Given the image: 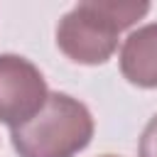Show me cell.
Segmentation results:
<instances>
[{
    "label": "cell",
    "mask_w": 157,
    "mask_h": 157,
    "mask_svg": "<svg viewBox=\"0 0 157 157\" xmlns=\"http://www.w3.org/2000/svg\"><path fill=\"white\" fill-rule=\"evenodd\" d=\"M150 12L147 2L93 0L71 7L56 27V47L76 64H105L115 49L123 29L132 27Z\"/></svg>",
    "instance_id": "cell-1"
},
{
    "label": "cell",
    "mask_w": 157,
    "mask_h": 157,
    "mask_svg": "<svg viewBox=\"0 0 157 157\" xmlns=\"http://www.w3.org/2000/svg\"><path fill=\"white\" fill-rule=\"evenodd\" d=\"M137 157H157V115L150 118V123L145 125V130L140 135Z\"/></svg>",
    "instance_id": "cell-5"
},
{
    "label": "cell",
    "mask_w": 157,
    "mask_h": 157,
    "mask_svg": "<svg viewBox=\"0 0 157 157\" xmlns=\"http://www.w3.org/2000/svg\"><path fill=\"white\" fill-rule=\"evenodd\" d=\"M120 71L140 88H157V22L128 34L120 47Z\"/></svg>",
    "instance_id": "cell-4"
},
{
    "label": "cell",
    "mask_w": 157,
    "mask_h": 157,
    "mask_svg": "<svg viewBox=\"0 0 157 157\" xmlns=\"http://www.w3.org/2000/svg\"><path fill=\"white\" fill-rule=\"evenodd\" d=\"M103 157H115V155H103Z\"/></svg>",
    "instance_id": "cell-6"
},
{
    "label": "cell",
    "mask_w": 157,
    "mask_h": 157,
    "mask_svg": "<svg viewBox=\"0 0 157 157\" xmlns=\"http://www.w3.org/2000/svg\"><path fill=\"white\" fill-rule=\"evenodd\" d=\"M47 96V81L29 59L0 54V123L10 125V130L27 123Z\"/></svg>",
    "instance_id": "cell-3"
},
{
    "label": "cell",
    "mask_w": 157,
    "mask_h": 157,
    "mask_svg": "<svg viewBox=\"0 0 157 157\" xmlns=\"http://www.w3.org/2000/svg\"><path fill=\"white\" fill-rule=\"evenodd\" d=\"M93 137L91 110L69 93H49L44 105L10 130L20 157H76Z\"/></svg>",
    "instance_id": "cell-2"
}]
</instances>
